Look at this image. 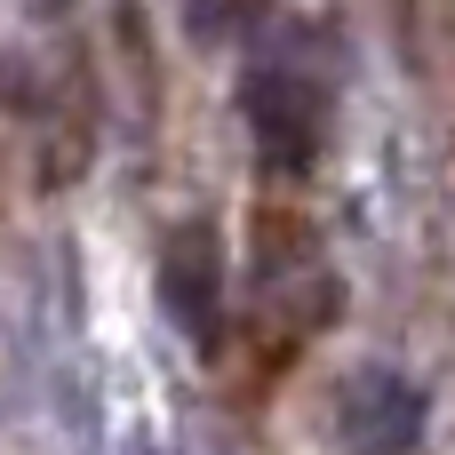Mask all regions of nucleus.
Returning <instances> with one entry per match:
<instances>
[{
	"label": "nucleus",
	"mask_w": 455,
	"mask_h": 455,
	"mask_svg": "<svg viewBox=\"0 0 455 455\" xmlns=\"http://www.w3.org/2000/svg\"><path fill=\"white\" fill-rule=\"evenodd\" d=\"M424 424H432V392L392 360H368L336 384V448L344 455H416Z\"/></svg>",
	"instance_id": "obj_3"
},
{
	"label": "nucleus",
	"mask_w": 455,
	"mask_h": 455,
	"mask_svg": "<svg viewBox=\"0 0 455 455\" xmlns=\"http://www.w3.org/2000/svg\"><path fill=\"white\" fill-rule=\"evenodd\" d=\"M128 455H152V448H144V440H136V448H128Z\"/></svg>",
	"instance_id": "obj_5"
},
{
	"label": "nucleus",
	"mask_w": 455,
	"mask_h": 455,
	"mask_svg": "<svg viewBox=\"0 0 455 455\" xmlns=\"http://www.w3.org/2000/svg\"><path fill=\"white\" fill-rule=\"evenodd\" d=\"M248 32H256V8H184V40H200V48H224Z\"/></svg>",
	"instance_id": "obj_4"
},
{
	"label": "nucleus",
	"mask_w": 455,
	"mask_h": 455,
	"mask_svg": "<svg viewBox=\"0 0 455 455\" xmlns=\"http://www.w3.org/2000/svg\"><path fill=\"white\" fill-rule=\"evenodd\" d=\"M240 120H248V152L264 184H312V168L328 160L336 88L296 56H256L240 72Z\"/></svg>",
	"instance_id": "obj_1"
},
{
	"label": "nucleus",
	"mask_w": 455,
	"mask_h": 455,
	"mask_svg": "<svg viewBox=\"0 0 455 455\" xmlns=\"http://www.w3.org/2000/svg\"><path fill=\"white\" fill-rule=\"evenodd\" d=\"M224 280H232L224 224H216V216L168 224V240H160V256H152V304H160V320H168L184 344H200V352L224 344Z\"/></svg>",
	"instance_id": "obj_2"
}]
</instances>
